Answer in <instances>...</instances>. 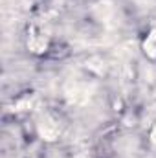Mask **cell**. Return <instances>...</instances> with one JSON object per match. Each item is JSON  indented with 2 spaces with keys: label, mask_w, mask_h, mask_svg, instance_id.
<instances>
[{
  "label": "cell",
  "mask_w": 156,
  "mask_h": 158,
  "mask_svg": "<svg viewBox=\"0 0 156 158\" xmlns=\"http://www.w3.org/2000/svg\"><path fill=\"white\" fill-rule=\"evenodd\" d=\"M39 134L44 140L51 142V140H55V138L59 136V125H57L51 118L46 116V118H42L39 121Z\"/></svg>",
  "instance_id": "1"
},
{
  "label": "cell",
  "mask_w": 156,
  "mask_h": 158,
  "mask_svg": "<svg viewBox=\"0 0 156 158\" xmlns=\"http://www.w3.org/2000/svg\"><path fill=\"white\" fill-rule=\"evenodd\" d=\"M143 50L149 57H156V26L153 28L151 35L147 37V40L143 42Z\"/></svg>",
  "instance_id": "2"
},
{
  "label": "cell",
  "mask_w": 156,
  "mask_h": 158,
  "mask_svg": "<svg viewBox=\"0 0 156 158\" xmlns=\"http://www.w3.org/2000/svg\"><path fill=\"white\" fill-rule=\"evenodd\" d=\"M94 13H97L99 19L103 20V19H107V17L112 13V6H110L109 2H101V4H97V6L94 7Z\"/></svg>",
  "instance_id": "3"
},
{
  "label": "cell",
  "mask_w": 156,
  "mask_h": 158,
  "mask_svg": "<svg viewBox=\"0 0 156 158\" xmlns=\"http://www.w3.org/2000/svg\"><path fill=\"white\" fill-rule=\"evenodd\" d=\"M28 44H30V48H31L33 52H42V50L46 48V39H44V37H39V35H33Z\"/></svg>",
  "instance_id": "4"
},
{
  "label": "cell",
  "mask_w": 156,
  "mask_h": 158,
  "mask_svg": "<svg viewBox=\"0 0 156 158\" xmlns=\"http://www.w3.org/2000/svg\"><path fill=\"white\" fill-rule=\"evenodd\" d=\"M136 2H138L140 6H151V4H153L154 0H136Z\"/></svg>",
  "instance_id": "5"
},
{
  "label": "cell",
  "mask_w": 156,
  "mask_h": 158,
  "mask_svg": "<svg viewBox=\"0 0 156 158\" xmlns=\"http://www.w3.org/2000/svg\"><path fill=\"white\" fill-rule=\"evenodd\" d=\"M151 140H153V143L156 145V125H154V129H153V132H151Z\"/></svg>",
  "instance_id": "6"
},
{
  "label": "cell",
  "mask_w": 156,
  "mask_h": 158,
  "mask_svg": "<svg viewBox=\"0 0 156 158\" xmlns=\"http://www.w3.org/2000/svg\"><path fill=\"white\" fill-rule=\"evenodd\" d=\"M83 158H88V156H83Z\"/></svg>",
  "instance_id": "7"
}]
</instances>
